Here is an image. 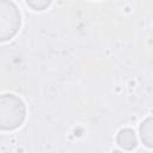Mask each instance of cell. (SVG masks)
<instances>
[{"label": "cell", "mask_w": 153, "mask_h": 153, "mask_svg": "<svg viewBox=\"0 0 153 153\" xmlns=\"http://www.w3.org/2000/svg\"><path fill=\"white\" fill-rule=\"evenodd\" d=\"M26 106L13 93L0 94V130L11 131L18 129L25 121Z\"/></svg>", "instance_id": "6da1fadb"}, {"label": "cell", "mask_w": 153, "mask_h": 153, "mask_svg": "<svg viewBox=\"0 0 153 153\" xmlns=\"http://www.w3.org/2000/svg\"><path fill=\"white\" fill-rule=\"evenodd\" d=\"M22 26V14L12 0H0V43L12 39Z\"/></svg>", "instance_id": "7a4b0ae2"}, {"label": "cell", "mask_w": 153, "mask_h": 153, "mask_svg": "<svg viewBox=\"0 0 153 153\" xmlns=\"http://www.w3.org/2000/svg\"><path fill=\"white\" fill-rule=\"evenodd\" d=\"M116 142L122 149H126V151H133L137 146L136 135L134 130L130 128L121 129L116 135Z\"/></svg>", "instance_id": "3957f363"}, {"label": "cell", "mask_w": 153, "mask_h": 153, "mask_svg": "<svg viewBox=\"0 0 153 153\" xmlns=\"http://www.w3.org/2000/svg\"><path fill=\"white\" fill-rule=\"evenodd\" d=\"M140 137L145 146L148 148L153 147V121L152 116H148L140 124Z\"/></svg>", "instance_id": "277c9868"}, {"label": "cell", "mask_w": 153, "mask_h": 153, "mask_svg": "<svg viewBox=\"0 0 153 153\" xmlns=\"http://www.w3.org/2000/svg\"><path fill=\"white\" fill-rule=\"evenodd\" d=\"M25 1L30 8H32L33 11H38V12L47 10L53 2V0H25Z\"/></svg>", "instance_id": "5b68a950"}]
</instances>
